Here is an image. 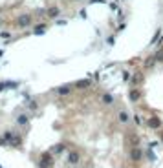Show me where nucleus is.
<instances>
[{"mask_svg":"<svg viewBox=\"0 0 163 168\" xmlns=\"http://www.w3.org/2000/svg\"><path fill=\"white\" fill-rule=\"evenodd\" d=\"M147 126L152 128V130H160L161 128V119L160 117H150V119L147 121Z\"/></svg>","mask_w":163,"mask_h":168,"instance_id":"nucleus-2","label":"nucleus"},{"mask_svg":"<svg viewBox=\"0 0 163 168\" xmlns=\"http://www.w3.org/2000/svg\"><path fill=\"white\" fill-rule=\"evenodd\" d=\"M17 122H18V124H26V122H28V115H18Z\"/></svg>","mask_w":163,"mask_h":168,"instance_id":"nucleus-14","label":"nucleus"},{"mask_svg":"<svg viewBox=\"0 0 163 168\" xmlns=\"http://www.w3.org/2000/svg\"><path fill=\"white\" fill-rule=\"evenodd\" d=\"M75 2H77V0H75Z\"/></svg>","mask_w":163,"mask_h":168,"instance_id":"nucleus-23","label":"nucleus"},{"mask_svg":"<svg viewBox=\"0 0 163 168\" xmlns=\"http://www.w3.org/2000/svg\"><path fill=\"white\" fill-rule=\"evenodd\" d=\"M128 97H130V101H139V99H141V91L139 90H137V88H132V90L130 91H128Z\"/></svg>","mask_w":163,"mask_h":168,"instance_id":"nucleus-5","label":"nucleus"},{"mask_svg":"<svg viewBox=\"0 0 163 168\" xmlns=\"http://www.w3.org/2000/svg\"><path fill=\"white\" fill-rule=\"evenodd\" d=\"M128 155H130V159L134 161V163H137V161H141V157H143V152H141L137 146H132V150H130V154H128Z\"/></svg>","mask_w":163,"mask_h":168,"instance_id":"nucleus-1","label":"nucleus"},{"mask_svg":"<svg viewBox=\"0 0 163 168\" xmlns=\"http://www.w3.org/2000/svg\"><path fill=\"white\" fill-rule=\"evenodd\" d=\"M29 22H31V17H29V15H20V17H18V26L20 28L28 26Z\"/></svg>","mask_w":163,"mask_h":168,"instance_id":"nucleus-6","label":"nucleus"},{"mask_svg":"<svg viewBox=\"0 0 163 168\" xmlns=\"http://www.w3.org/2000/svg\"><path fill=\"white\" fill-rule=\"evenodd\" d=\"M62 150H64V144H57L55 148H53V152H55V154H61Z\"/></svg>","mask_w":163,"mask_h":168,"instance_id":"nucleus-17","label":"nucleus"},{"mask_svg":"<svg viewBox=\"0 0 163 168\" xmlns=\"http://www.w3.org/2000/svg\"><path fill=\"white\" fill-rule=\"evenodd\" d=\"M117 121H119V122H128V113L121 110L119 113H117Z\"/></svg>","mask_w":163,"mask_h":168,"instance_id":"nucleus-9","label":"nucleus"},{"mask_svg":"<svg viewBox=\"0 0 163 168\" xmlns=\"http://www.w3.org/2000/svg\"><path fill=\"white\" fill-rule=\"evenodd\" d=\"M154 57H156V60H158V62H160V60H163V49H160V51H158Z\"/></svg>","mask_w":163,"mask_h":168,"instance_id":"nucleus-18","label":"nucleus"},{"mask_svg":"<svg viewBox=\"0 0 163 168\" xmlns=\"http://www.w3.org/2000/svg\"><path fill=\"white\" fill-rule=\"evenodd\" d=\"M44 29H46V26H37V28H35V35H41V33H44Z\"/></svg>","mask_w":163,"mask_h":168,"instance_id":"nucleus-15","label":"nucleus"},{"mask_svg":"<svg viewBox=\"0 0 163 168\" xmlns=\"http://www.w3.org/2000/svg\"><path fill=\"white\" fill-rule=\"evenodd\" d=\"M79 159H81V155H79V152H70V154H68V163H70V165H77L79 163Z\"/></svg>","mask_w":163,"mask_h":168,"instance_id":"nucleus-4","label":"nucleus"},{"mask_svg":"<svg viewBox=\"0 0 163 168\" xmlns=\"http://www.w3.org/2000/svg\"><path fill=\"white\" fill-rule=\"evenodd\" d=\"M160 139H161V142H163V132H160Z\"/></svg>","mask_w":163,"mask_h":168,"instance_id":"nucleus-21","label":"nucleus"},{"mask_svg":"<svg viewBox=\"0 0 163 168\" xmlns=\"http://www.w3.org/2000/svg\"><path fill=\"white\" fill-rule=\"evenodd\" d=\"M134 121H136V124H141V117H139V115H136Z\"/></svg>","mask_w":163,"mask_h":168,"instance_id":"nucleus-20","label":"nucleus"},{"mask_svg":"<svg viewBox=\"0 0 163 168\" xmlns=\"http://www.w3.org/2000/svg\"><path fill=\"white\" fill-rule=\"evenodd\" d=\"M103 102H105V104H112V102H114V97L110 95V93H103Z\"/></svg>","mask_w":163,"mask_h":168,"instance_id":"nucleus-11","label":"nucleus"},{"mask_svg":"<svg viewBox=\"0 0 163 168\" xmlns=\"http://www.w3.org/2000/svg\"><path fill=\"white\" fill-rule=\"evenodd\" d=\"M51 165V157H50V154H44L42 155V161H41V166L42 168H48Z\"/></svg>","mask_w":163,"mask_h":168,"instance_id":"nucleus-8","label":"nucleus"},{"mask_svg":"<svg viewBox=\"0 0 163 168\" xmlns=\"http://www.w3.org/2000/svg\"><path fill=\"white\" fill-rule=\"evenodd\" d=\"M75 86H77V88H81V90H85V88L90 86V81H88V79H85V81H79Z\"/></svg>","mask_w":163,"mask_h":168,"instance_id":"nucleus-13","label":"nucleus"},{"mask_svg":"<svg viewBox=\"0 0 163 168\" xmlns=\"http://www.w3.org/2000/svg\"><path fill=\"white\" fill-rule=\"evenodd\" d=\"M123 79L128 81V79H130V73H128V71H123Z\"/></svg>","mask_w":163,"mask_h":168,"instance_id":"nucleus-19","label":"nucleus"},{"mask_svg":"<svg viewBox=\"0 0 163 168\" xmlns=\"http://www.w3.org/2000/svg\"><path fill=\"white\" fill-rule=\"evenodd\" d=\"M70 91H72L70 86H61V88H57V93H59V95H68Z\"/></svg>","mask_w":163,"mask_h":168,"instance_id":"nucleus-10","label":"nucleus"},{"mask_svg":"<svg viewBox=\"0 0 163 168\" xmlns=\"http://www.w3.org/2000/svg\"><path fill=\"white\" fill-rule=\"evenodd\" d=\"M147 157H149L150 161H154V159H156V155L152 154V148H149V150H147Z\"/></svg>","mask_w":163,"mask_h":168,"instance_id":"nucleus-16","label":"nucleus"},{"mask_svg":"<svg viewBox=\"0 0 163 168\" xmlns=\"http://www.w3.org/2000/svg\"><path fill=\"white\" fill-rule=\"evenodd\" d=\"M92 2H103V0H92Z\"/></svg>","mask_w":163,"mask_h":168,"instance_id":"nucleus-22","label":"nucleus"},{"mask_svg":"<svg viewBox=\"0 0 163 168\" xmlns=\"http://www.w3.org/2000/svg\"><path fill=\"white\" fill-rule=\"evenodd\" d=\"M132 88H136V86H139V84L143 82V73L141 71H136L134 75H132Z\"/></svg>","mask_w":163,"mask_h":168,"instance_id":"nucleus-3","label":"nucleus"},{"mask_svg":"<svg viewBox=\"0 0 163 168\" xmlns=\"http://www.w3.org/2000/svg\"><path fill=\"white\" fill-rule=\"evenodd\" d=\"M59 7H50L48 9V17H51V18H55V17H59Z\"/></svg>","mask_w":163,"mask_h":168,"instance_id":"nucleus-12","label":"nucleus"},{"mask_svg":"<svg viewBox=\"0 0 163 168\" xmlns=\"http://www.w3.org/2000/svg\"><path fill=\"white\" fill-rule=\"evenodd\" d=\"M156 57H147L145 60H143V66L147 68V70H150V68H154V64H156Z\"/></svg>","mask_w":163,"mask_h":168,"instance_id":"nucleus-7","label":"nucleus"}]
</instances>
